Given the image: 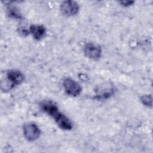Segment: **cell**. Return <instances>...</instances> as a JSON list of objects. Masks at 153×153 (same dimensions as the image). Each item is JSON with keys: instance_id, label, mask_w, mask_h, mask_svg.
<instances>
[{"instance_id": "cell-1", "label": "cell", "mask_w": 153, "mask_h": 153, "mask_svg": "<svg viewBox=\"0 0 153 153\" xmlns=\"http://www.w3.org/2000/svg\"><path fill=\"white\" fill-rule=\"evenodd\" d=\"M63 87L66 93L73 97L78 96L82 91L79 84L71 78H66L63 79Z\"/></svg>"}, {"instance_id": "cell-2", "label": "cell", "mask_w": 153, "mask_h": 153, "mask_svg": "<svg viewBox=\"0 0 153 153\" xmlns=\"http://www.w3.org/2000/svg\"><path fill=\"white\" fill-rule=\"evenodd\" d=\"M25 137L30 142L36 140L41 134L39 127L35 123H28L25 124L23 127Z\"/></svg>"}, {"instance_id": "cell-3", "label": "cell", "mask_w": 153, "mask_h": 153, "mask_svg": "<svg viewBox=\"0 0 153 153\" xmlns=\"http://www.w3.org/2000/svg\"><path fill=\"white\" fill-rule=\"evenodd\" d=\"M84 53L87 58L96 60L101 57L102 49L99 45L88 42L84 47Z\"/></svg>"}, {"instance_id": "cell-4", "label": "cell", "mask_w": 153, "mask_h": 153, "mask_svg": "<svg viewBox=\"0 0 153 153\" xmlns=\"http://www.w3.org/2000/svg\"><path fill=\"white\" fill-rule=\"evenodd\" d=\"M60 9L64 16L71 17L78 13L79 8L77 2L73 1H66L61 4Z\"/></svg>"}, {"instance_id": "cell-5", "label": "cell", "mask_w": 153, "mask_h": 153, "mask_svg": "<svg viewBox=\"0 0 153 153\" xmlns=\"http://www.w3.org/2000/svg\"><path fill=\"white\" fill-rule=\"evenodd\" d=\"M7 79L10 82V88L20 85L25 79V76L22 72L18 70H10L7 73Z\"/></svg>"}, {"instance_id": "cell-6", "label": "cell", "mask_w": 153, "mask_h": 153, "mask_svg": "<svg viewBox=\"0 0 153 153\" xmlns=\"http://www.w3.org/2000/svg\"><path fill=\"white\" fill-rule=\"evenodd\" d=\"M57 126L62 130H71L72 128V123L71 120L63 114L57 112L53 117Z\"/></svg>"}, {"instance_id": "cell-7", "label": "cell", "mask_w": 153, "mask_h": 153, "mask_svg": "<svg viewBox=\"0 0 153 153\" xmlns=\"http://www.w3.org/2000/svg\"><path fill=\"white\" fill-rule=\"evenodd\" d=\"M29 32L36 40H41L46 34V29L42 25H32L29 27Z\"/></svg>"}, {"instance_id": "cell-8", "label": "cell", "mask_w": 153, "mask_h": 153, "mask_svg": "<svg viewBox=\"0 0 153 153\" xmlns=\"http://www.w3.org/2000/svg\"><path fill=\"white\" fill-rule=\"evenodd\" d=\"M41 109L47 114L53 117L57 112L59 111V108L56 104L51 101H44L40 104Z\"/></svg>"}, {"instance_id": "cell-9", "label": "cell", "mask_w": 153, "mask_h": 153, "mask_svg": "<svg viewBox=\"0 0 153 153\" xmlns=\"http://www.w3.org/2000/svg\"><path fill=\"white\" fill-rule=\"evenodd\" d=\"M7 14L10 17L15 19H20L22 18L19 11L14 7H9L7 8Z\"/></svg>"}, {"instance_id": "cell-10", "label": "cell", "mask_w": 153, "mask_h": 153, "mask_svg": "<svg viewBox=\"0 0 153 153\" xmlns=\"http://www.w3.org/2000/svg\"><path fill=\"white\" fill-rule=\"evenodd\" d=\"M140 101L143 105L147 107L152 108V96L150 94H145L142 96L140 97Z\"/></svg>"}, {"instance_id": "cell-11", "label": "cell", "mask_w": 153, "mask_h": 153, "mask_svg": "<svg viewBox=\"0 0 153 153\" xmlns=\"http://www.w3.org/2000/svg\"><path fill=\"white\" fill-rule=\"evenodd\" d=\"M134 2L131 1H120V3L121 4V5L124 7H129Z\"/></svg>"}]
</instances>
